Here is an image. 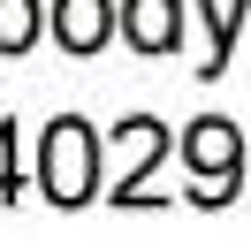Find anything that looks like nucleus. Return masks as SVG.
I'll return each mask as SVG.
<instances>
[{"label": "nucleus", "instance_id": "obj_7", "mask_svg": "<svg viewBox=\"0 0 251 251\" xmlns=\"http://www.w3.org/2000/svg\"><path fill=\"white\" fill-rule=\"evenodd\" d=\"M16 129H0V198H16Z\"/></svg>", "mask_w": 251, "mask_h": 251}, {"label": "nucleus", "instance_id": "obj_5", "mask_svg": "<svg viewBox=\"0 0 251 251\" xmlns=\"http://www.w3.org/2000/svg\"><path fill=\"white\" fill-rule=\"evenodd\" d=\"M122 38L137 53H175V38H183V0H122Z\"/></svg>", "mask_w": 251, "mask_h": 251}, {"label": "nucleus", "instance_id": "obj_1", "mask_svg": "<svg viewBox=\"0 0 251 251\" xmlns=\"http://www.w3.org/2000/svg\"><path fill=\"white\" fill-rule=\"evenodd\" d=\"M38 198H53V205H92L99 198V137H92V122L61 114L46 129V145H38Z\"/></svg>", "mask_w": 251, "mask_h": 251}, {"label": "nucleus", "instance_id": "obj_2", "mask_svg": "<svg viewBox=\"0 0 251 251\" xmlns=\"http://www.w3.org/2000/svg\"><path fill=\"white\" fill-rule=\"evenodd\" d=\"M183 168H190V198L198 205H221L236 183H244V129L228 122V114H205V122L183 129Z\"/></svg>", "mask_w": 251, "mask_h": 251}, {"label": "nucleus", "instance_id": "obj_3", "mask_svg": "<svg viewBox=\"0 0 251 251\" xmlns=\"http://www.w3.org/2000/svg\"><path fill=\"white\" fill-rule=\"evenodd\" d=\"M168 152V129L152 122V114H137V122H122V175H114V198L122 205H145L152 190H145V168Z\"/></svg>", "mask_w": 251, "mask_h": 251}, {"label": "nucleus", "instance_id": "obj_6", "mask_svg": "<svg viewBox=\"0 0 251 251\" xmlns=\"http://www.w3.org/2000/svg\"><path fill=\"white\" fill-rule=\"evenodd\" d=\"M38 0H0V53H31L38 46Z\"/></svg>", "mask_w": 251, "mask_h": 251}, {"label": "nucleus", "instance_id": "obj_4", "mask_svg": "<svg viewBox=\"0 0 251 251\" xmlns=\"http://www.w3.org/2000/svg\"><path fill=\"white\" fill-rule=\"evenodd\" d=\"M114 23H122L114 0H53V38H61L69 53H99L114 38Z\"/></svg>", "mask_w": 251, "mask_h": 251}]
</instances>
